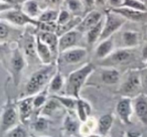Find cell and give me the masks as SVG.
I'll use <instances>...</instances> for the list:
<instances>
[{
  "label": "cell",
  "mask_w": 147,
  "mask_h": 137,
  "mask_svg": "<svg viewBox=\"0 0 147 137\" xmlns=\"http://www.w3.org/2000/svg\"><path fill=\"white\" fill-rule=\"evenodd\" d=\"M57 72V65L53 63L51 65H45L43 67L33 73L25 86V97L35 96L41 91L47 89L45 86L51 82Z\"/></svg>",
  "instance_id": "1"
},
{
  "label": "cell",
  "mask_w": 147,
  "mask_h": 137,
  "mask_svg": "<svg viewBox=\"0 0 147 137\" xmlns=\"http://www.w3.org/2000/svg\"><path fill=\"white\" fill-rule=\"evenodd\" d=\"M94 65L91 63H87L81 67L73 71L69 75L67 82H65V95L80 99L81 90L89 79V77L94 72Z\"/></svg>",
  "instance_id": "2"
},
{
  "label": "cell",
  "mask_w": 147,
  "mask_h": 137,
  "mask_svg": "<svg viewBox=\"0 0 147 137\" xmlns=\"http://www.w3.org/2000/svg\"><path fill=\"white\" fill-rule=\"evenodd\" d=\"M120 93L123 97L135 98L142 93V83H141V71L130 70L125 76L120 87Z\"/></svg>",
  "instance_id": "3"
},
{
  "label": "cell",
  "mask_w": 147,
  "mask_h": 137,
  "mask_svg": "<svg viewBox=\"0 0 147 137\" xmlns=\"http://www.w3.org/2000/svg\"><path fill=\"white\" fill-rule=\"evenodd\" d=\"M19 113L17 109V105L8 101L2 108V114H1V124L0 128L2 133H7L19 125Z\"/></svg>",
  "instance_id": "4"
},
{
  "label": "cell",
  "mask_w": 147,
  "mask_h": 137,
  "mask_svg": "<svg viewBox=\"0 0 147 137\" xmlns=\"http://www.w3.org/2000/svg\"><path fill=\"white\" fill-rule=\"evenodd\" d=\"M125 22H126V19L124 17L111 10L108 11L105 16L104 28H103L102 35H101L99 43L112 37L113 34H115L125 24Z\"/></svg>",
  "instance_id": "5"
},
{
  "label": "cell",
  "mask_w": 147,
  "mask_h": 137,
  "mask_svg": "<svg viewBox=\"0 0 147 137\" xmlns=\"http://www.w3.org/2000/svg\"><path fill=\"white\" fill-rule=\"evenodd\" d=\"M1 20L7 21L16 26H25L27 24L34 25L38 27L39 21L37 19H32L29 16H27L22 10L18 9H7V11H2L1 13Z\"/></svg>",
  "instance_id": "6"
},
{
  "label": "cell",
  "mask_w": 147,
  "mask_h": 137,
  "mask_svg": "<svg viewBox=\"0 0 147 137\" xmlns=\"http://www.w3.org/2000/svg\"><path fill=\"white\" fill-rule=\"evenodd\" d=\"M133 49H115L108 57L103 59L101 65L106 67H114L116 65H124L129 63L133 59Z\"/></svg>",
  "instance_id": "7"
},
{
  "label": "cell",
  "mask_w": 147,
  "mask_h": 137,
  "mask_svg": "<svg viewBox=\"0 0 147 137\" xmlns=\"http://www.w3.org/2000/svg\"><path fill=\"white\" fill-rule=\"evenodd\" d=\"M25 55L18 47H15L12 49V53L9 59V67H10V73L13 77L15 85L19 83L21 73L25 67Z\"/></svg>",
  "instance_id": "8"
},
{
  "label": "cell",
  "mask_w": 147,
  "mask_h": 137,
  "mask_svg": "<svg viewBox=\"0 0 147 137\" xmlns=\"http://www.w3.org/2000/svg\"><path fill=\"white\" fill-rule=\"evenodd\" d=\"M88 51L85 47H74L59 53V61L67 65H76L86 59Z\"/></svg>",
  "instance_id": "9"
},
{
  "label": "cell",
  "mask_w": 147,
  "mask_h": 137,
  "mask_svg": "<svg viewBox=\"0 0 147 137\" xmlns=\"http://www.w3.org/2000/svg\"><path fill=\"white\" fill-rule=\"evenodd\" d=\"M134 112L133 109V99L129 97H123L116 105V114L124 124L131 123V117Z\"/></svg>",
  "instance_id": "10"
},
{
  "label": "cell",
  "mask_w": 147,
  "mask_h": 137,
  "mask_svg": "<svg viewBox=\"0 0 147 137\" xmlns=\"http://www.w3.org/2000/svg\"><path fill=\"white\" fill-rule=\"evenodd\" d=\"M82 34L83 33L77 30V29H73V30L67 31V32L63 33V35H61L59 40V53H63L67 49L77 47V45L82 37Z\"/></svg>",
  "instance_id": "11"
},
{
  "label": "cell",
  "mask_w": 147,
  "mask_h": 137,
  "mask_svg": "<svg viewBox=\"0 0 147 137\" xmlns=\"http://www.w3.org/2000/svg\"><path fill=\"white\" fill-rule=\"evenodd\" d=\"M17 109H18L19 118L22 124H26L31 119L32 113L34 111L33 106V96L24 97L17 102Z\"/></svg>",
  "instance_id": "12"
},
{
  "label": "cell",
  "mask_w": 147,
  "mask_h": 137,
  "mask_svg": "<svg viewBox=\"0 0 147 137\" xmlns=\"http://www.w3.org/2000/svg\"><path fill=\"white\" fill-rule=\"evenodd\" d=\"M133 109L138 120L142 124L147 125V95L141 93L133 98Z\"/></svg>",
  "instance_id": "13"
},
{
  "label": "cell",
  "mask_w": 147,
  "mask_h": 137,
  "mask_svg": "<svg viewBox=\"0 0 147 137\" xmlns=\"http://www.w3.org/2000/svg\"><path fill=\"white\" fill-rule=\"evenodd\" d=\"M103 18H104V17H103L102 13H101L100 11H97V10L90 11V12L87 13L86 16L82 19V21H81L80 24L77 26L76 29L82 33H87L92 27H94L96 24H98Z\"/></svg>",
  "instance_id": "14"
},
{
  "label": "cell",
  "mask_w": 147,
  "mask_h": 137,
  "mask_svg": "<svg viewBox=\"0 0 147 137\" xmlns=\"http://www.w3.org/2000/svg\"><path fill=\"white\" fill-rule=\"evenodd\" d=\"M111 11L117 13L124 17L126 20H131L134 22H140L147 18V12H141L134 9L128 8V7H120V8H113Z\"/></svg>",
  "instance_id": "15"
},
{
  "label": "cell",
  "mask_w": 147,
  "mask_h": 137,
  "mask_svg": "<svg viewBox=\"0 0 147 137\" xmlns=\"http://www.w3.org/2000/svg\"><path fill=\"white\" fill-rule=\"evenodd\" d=\"M36 51H37V57H38L39 61L43 65H47L53 63V59L55 57L53 51H51V49L38 36H36Z\"/></svg>",
  "instance_id": "16"
},
{
  "label": "cell",
  "mask_w": 147,
  "mask_h": 137,
  "mask_svg": "<svg viewBox=\"0 0 147 137\" xmlns=\"http://www.w3.org/2000/svg\"><path fill=\"white\" fill-rule=\"evenodd\" d=\"M37 36L51 49V51H53V55L57 57L59 55V36L55 32H43L40 31Z\"/></svg>",
  "instance_id": "17"
},
{
  "label": "cell",
  "mask_w": 147,
  "mask_h": 137,
  "mask_svg": "<svg viewBox=\"0 0 147 137\" xmlns=\"http://www.w3.org/2000/svg\"><path fill=\"white\" fill-rule=\"evenodd\" d=\"M23 53L28 59H34L37 57L36 51V37L30 33H26L23 37Z\"/></svg>",
  "instance_id": "18"
},
{
  "label": "cell",
  "mask_w": 147,
  "mask_h": 137,
  "mask_svg": "<svg viewBox=\"0 0 147 137\" xmlns=\"http://www.w3.org/2000/svg\"><path fill=\"white\" fill-rule=\"evenodd\" d=\"M114 51V38L110 37L108 39L100 41L96 49V57L103 61L106 57H108Z\"/></svg>",
  "instance_id": "19"
},
{
  "label": "cell",
  "mask_w": 147,
  "mask_h": 137,
  "mask_svg": "<svg viewBox=\"0 0 147 137\" xmlns=\"http://www.w3.org/2000/svg\"><path fill=\"white\" fill-rule=\"evenodd\" d=\"M113 122H114V117H113L112 114L108 113V114L102 115L98 119V124H97L98 134L106 137L111 131V128L113 126Z\"/></svg>",
  "instance_id": "20"
},
{
  "label": "cell",
  "mask_w": 147,
  "mask_h": 137,
  "mask_svg": "<svg viewBox=\"0 0 147 137\" xmlns=\"http://www.w3.org/2000/svg\"><path fill=\"white\" fill-rule=\"evenodd\" d=\"M101 80L104 84L115 85L120 81V73L115 67H104L100 73Z\"/></svg>",
  "instance_id": "21"
},
{
  "label": "cell",
  "mask_w": 147,
  "mask_h": 137,
  "mask_svg": "<svg viewBox=\"0 0 147 137\" xmlns=\"http://www.w3.org/2000/svg\"><path fill=\"white\" fill-rule=\"evenodd\" d=\"M91 113H92V107L84 99H78V103H77V108H76V114L78 116V119L81 122H86L89 118L91 117Z\"/></svg>",
  "instance_id": "22"
},
{
  "label": "cell",
  "mask_w": 147,
  "mask_h": 137,
  "mask_svg": "<svg viewBox=\"0 0 147 137\" xmlns=\"http://www.w3.org/2000/svg\"><path fill=\"white\" fill-rule=\"evenodd\" d=\"M124 49H134L139 45L140 41V34L137 31L133 30H126L122 32L121 35Z\"/></svg>",
  "instance_id": "23"
},
{
  "label": "cell",
  "mask_w": 147,
  "mask_h": 137,
  "mask_svg": "<svg viewBox=\"0 0 147 137\" xmlns=\"http://www.w3.org/2000/svg\"><path fill=\"white\" fill-rule=\"evenodd\" d=\"M81 124H79L78 121L74 118L71 114H67L63 120V132L67 136H76L78 133H80Z\"/></svg>",
  "instance_id": "24"
},
{
  "label": "cell",
  "mask_w": 147,
  "mask_h": 137,
  "mask_svg": "<svg viewBox=\"0 0 147 137\" xmlns=\"http://www.w3.org/2000/svg\"><path fill=\"white\" fill-rule=\"evenodd\" d=\"M104 23H105V17L94 27L90 29L88 32L86 33V40L88 43V45H92L94 43H96L97 41L100 40V37L102 35V31L104 28Z\"/></svg>",
  "instance_id": "25"
},
{
  "label": "cell",
  "mask_w": 147,
  "mask_h": 137,
  "mask_svg": "<svg viewBox=\"0 0 147 137\" xmlns=\"http://www.w3.org/2000/svg\"><path fill=\"white\" fill-rule=\"evenodd\" d=\"M22 11L29 16L30 18L35 19L40 16L41 13H39V5L37 0H27L22 4Z\"/></svg>",
  "instance_id": "26"
},
{
  "label": "cell",
  "mask_w": 147,
  "mask_h": 137,
  "mask_svg": "<svg viewBox=\"0 0 147 137\" xmlns=\"http://www.w3.org/2000/svg\"><path fill=\"white\" fill-rule=\"evenodd\" d=\"M63 86H65L63 77L61 74V72L57 71L55 76L53 77V79L51 80V82H49V86H47V90H49V94H57L63 88Z\"/></svg>",
  "instance_id": "27"
},
{
  "label": "cell",
  "mask_w": 147,
  "mask_h": 137,
  "mask_svg": "<svg viewBox=\"0 0 147 137\" xmlns=\"http://www.w3.org/2000/svg\"><path fill=\"white\" fill-rule=\"evenodd\" d=\"M61 106V103L57 100L55 98H53V96L49 99V101L47 102V104L42 107L40 111H39V115L45 117H49L59 109V107Z\"/></svg>",
  "instance_id": "28"
},
{
  "label": "cell",
  "mask_w": 147,
  "mask_h": 137,
  "mask_svg": "<svg viewBox=\"0 0 147 137\" xmlns=\"http://www.w3.org/2000/svg\"><path fill=\"white\" fill-rule=\"evenodd\" d=\"M53 98H55L59 103H61V106L65 107L67 110L69 111H75L76 112L77 108V103H78V99L75 98V97L71 96H59V95H53Z\"/></svg>",
  "instance_id": "29"
},
{
  "label": "cell",
  "mask_w": 147,
  "mask_h": 137,
  "mask_svg": "<svg viewBox=\"0 0 147 137\" xmlns=\"http://www.w3.org/2000/svg\"><path fill=\"white\" fill-rule=\"evenodd\" d=\"M97 124H98V121H96L94 118L90 117L86 122L81 123L80 134L83 135L84 137H87L89 135L93 134V131L97 130Z\"/></svg>",
  "instance_id": "30"
},
{
  "label": "cell",
  "mask_w": 147,
  "mask_h": 137,
  "mask_svg": "<svg viewBox=\"0 0 147 137\" xmlns=\"http://www.w3.org/2000/svg\"><path fill=\"white\" fill-rule=\"evenodd\" d=\"M49 90L45 89L43 91H41L40 93L36 94L35 96H33V106H34V110L40 111L42 109V107L47 104V102L49 101Z\"/></svg>",
  "instance_id": "31"
},
{
  "label": "cell",
  "mask_w": 147,
  "mask_h": 137,
  "mask_svg": "<svg viewBox=\"0 0 147 137\" xmlns=\"http://www.w3.org/2000/svg\"><path fill=\"white\" fill-rule=\"evenodd\" d=\"M59 11L57 9H51L49 8L47 10L41 12L40 16L38 17L37 20L40 22H47V23H53L57 22L59 18Z\"/></svg>",
  "instance_id": "32"
},
{
  "label": "cell",
  "mask_w": 147,
  "mask_h": 137,
  "mask_svg": "<svg viewBox=\"0 0 147 137\" xmlns=\"http://www.w3.org/2000/svg\"><path fill=\"white\" fill-rule=\"evenodd\" d=\"M65 5H67V10L71 13L74 14H77V13H80L81 11L84 10V6H83V3L81 0H65Z\"/></svg>",
  "instance_id": "33"
},
{
  "label": "cell",
  "mask_w": 147,
  "mask_h": 137,
  "mask_svg": "<svg viewBox=\"0 0 147 137\" xmlns=\"http://www.w3.org/2000/svg\"><path fill=\"white\" fill-rule=\"evenodd\" d=\"M123 7H128L141 12H147V5L139 0H125Z\"/></svg>",
  "instance_id": "34"
},
{
  "label": "cell",
  "mask_w": 147,
  "mask_h": 137,
  "mask_svg": "<svg viewBox=\"0 0 147 137\" xmlns=\"http://www.w3.org/2000/svg\"><path fill=\"white\" fill-rule=\"evenodd\" d=\"M7 137H29L28 131L26 130L23 125H17L16 127H14L13 129H11L10 131L6 133Z\"/></svg>",
  "instance_id": "35"
},
{
  "label": "cell",
  "mask_w": 147,
  "mask_h": 137,
  "mask_svg": "<svg viewBox=\"0 0 147 137\" xmlns=\"http://www.w3.org/2000/svg\"><path fill=\"white\" fill-rule=\"evenodd\" d=\"M47 128H49V119H47V117L39 115L33 122V129L35 131H38V132H42V131L47 130Z\"/></svg>",
  "instance_id": "36"
},
{
  "label": "cell",
  "mask_w": 147,
  "mask_h": 137,
  "mask_svg": "<svg viewBox=\"0 0 147 137\" xmlns=\"http://www.w3.org/2000/svg\"><path fill=\"white\" fill-rule=\"evenodd\" d=\"M71 19H73V17H71V12H69L67 9H61V10L59 11V18H57V27L65 25L67 23H69Z\"/></svg>",
  "instance_id": "37"
},
{
  "label": "cell",
  "mask_w": 147,
  "mask_h": 137,
  "mask_svg": "<svg viewBox=\"0 0 147 137\" xmlns=\"http://www.w3.org/2000/svg\"><path fill=\"white\" fill-rule=\"evenodd\" d=\"M10 32V27H9L8 23H6L4 20H1L0 23V39H1V43L7 39Z\"/></svg>",
  "instance_id": "38"
},
{
  "label": "cell",
  "mask_w": 147,
  "mask_h": 137,
  "mask_svg": "<svg viewBox=\"0 0 147 137\" xmlns=\"http://www.w3.org/2000/svg\"><path fill=\"white\" fill-rule=\"evenodd\" d=\"M84 6L85 12L89 13L90 11H93L95 4H96V0H81Z\"/></svg>",
  "instance_id": "39"
},
{
  "label": "cell",
  "mask_w": 147,
  "mask_h": 137,
  "mask_svg": "<svg viewBox=\"0 0 147 137\" xmlns=\"http://www.w3.org/2000/svg\"><path fill=\"white\" fill-rule=\"evenodd\" d=\"M141 83H142V93L147 95V69L141 71Z\"/></svg>",
  "instance_id": "40"
},
{
  "label": "cell",
  "mask_w": 147,
  "mask_h": 137,
  "mask_svg": "<svg viewBox=\"0 0 147 137\" xmlns=\"http://www.w3.org/2000/svg\"><path fill=\"white\" fill-rule=\"evenodd\" d=\"M43 2L51 9H57L63 2V0H43Z\"/></svg>",
  "instance_id": "41"
},
{
  "label": "cell",
  "mask_w": 147,
  "mask_h": 137,
  "mask_svg": "<svg viewBox=\"0 0 147 137\" xmlns=\"http://www.w3.org/2000/svg\"><path fill=\"white\" fill-rule=\"evenodd\" d=\"M125 0H108V4L111 6V9L113 8H120L123 7Z\"/></svg>",
  "instance_id": "42"
},
{
  "label": "cell",
  "mask_w": 147,
  "mask_h": 137,
  "mask_svg": "<svg viewBox=\"0 0 147 137\" xmlns=\"http://www.w3.org/2000/svg\"><path fill=\"white\" fill-rule=\"evenodd\" d=\"M124 137H143V134L139 131L130 130L124 133Z\"/></svg>",
  "instance_id": "43"
},
{
  "label": "cell",
  "mask_w": 147,
  "mask_h": 137,
  "mask_svg": "<svg viewBox=\"0 0 147 137\" xmlns=\"http://www.w3.org/2000/svg\"><path fill=\"white\" fill-rule=\"evenodd\" d=\"M141 57H142V61L144 63L147 61V43L143 47L142 51H141Z\"/></svg>",
  "instance_id": "44"
},
{
  "label": "cell",
  "mask_w": 147,
  "mask_h": 137,
  "mask_svg": "<svg viewBox=\"0 0 147 137\" xmlns=\"http://www.w3.org/2000/svg\"><path fill=\"white\" fill-rule=\"evenodd\" d=\"M27 0H2V2H7L10 4H19V3H24Z\"/></svg>",
  "instance_id": "45"
},
{
  "label": "cell",
  "mask_w": 147,
  "mask_h": 137,
  "mask_svg": "<svg viewBox=\"0 0 147 137\" xmlns=\"http://www.w3.org/2000/svg\"><path fill=\"white\" fill-rule=\"evenodd\" d=\"M105 2H108V0H96V4H104Z\"/></svg>",
  "instance_id": "46"
},
{
  "label": "cell",
  "mask_w": 147,
  "mask_h": 137,
  "mask_svg": "<svg viewBox=\"0 0 147 137\" xmlns=\"http://www.w3.org/2000/svg\"><path fill=\"white\" fill-rule=\"evenodd\" d=\"M87 137H105V136H102V135H100V134H95V133H93V134L89 135V136H87Z\"/></svg>",
  "instance_id": "47"
},
{
  "label": "cell",
  "mask_w": 147,
  "mask_h": 137,
  "mask_svg": "<svg viewBox=\"0 0 147 137\" xmlns=\"http://www.w3.org/2000/svg\"><path fill=\"white\" fill-rule=\"evenodd\" d=\"M114 137H124V134L123 135H115Z\"/></svg>",
  "instance_id": "48"
},
{
  "label": "cell",
  "mask_w": 147,
  "mask_h": 137,
  "mask_svg": "<svg viewBox=\"0 0 147 137\" xmlns=\"http://www.w3.org/2000/svg\"><path fill=\"white\" fill-rule=\"evenodd\" d=\"M144 67H145V69H147V61L144 63Z\"/></svg>",
  "instance_id": "49"
},
{
  "label": "cell",
  "mask_w": 147,
  "mask_h": 137,
  "mask_svg": "<svg viewBox=\"0 0 147 137\" xmlns=\"http://www.w3.org/2000/svg\"><path fill=\"white\" fill-rule=\"evenodd\" d=\"M36 137H49V136H36Z\"/></svg>",
  "instance_id": "50"
},
{
  "label": "cell",
  "mask_w": 147,
  "mask_h": 137,
  "mask_svg": "<svg viewBox=\"0 0 147 137\" xmlns=\"http://www.w3.org/2000/svg\"><path fill=\"white\" fill-rule=\"evenodd\" d=\"M146 36H147V33H146Z\"/></svg>",
  "instance_id": "51"
},
{
  "label": "cell",
  "mask_w": 147,
  "mask_h": 137,
  "mask_svg": "<svg viewBox=\"0 0 147 137\" xmlns=\"http://www.w3.org/2000/svg\"><path fill=\"white\" fill-rule=\"evenodd\" d=\"M71 137H73V136H71Z\"/></svg>",
  "instance_id": "52"
},
{
  "label": "cell",
  "mask_w": 147,
  "mask_h": 137,
  "mask_svg": "<svg viewBox=\"0 0 147 137\" xmlns=\"http://www.w3.org/2000/svg\"><path fill=\"white\" fill-rule=\"evenodd\" d=\"M143 137H144V136H143Z\"/></svg>",
  "instance_id": "53"
}]
</instances>
